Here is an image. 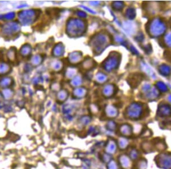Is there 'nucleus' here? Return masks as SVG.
Returning a JSON list of instances; mask_svg holds the SVG:
<instances>
[{
	"label": "nucleus",
	"instance_id": "1",
	"mask_svg": "<svg viewBox=\"0 0 171 169\" xmlns=\"http://www.w3.org/2000/svg\"><path fill=\"white\" fill-rule=\"evenodd\" d=\"M68 33L71 35L77 36L84 33L85 31L84 23L79 19H72L68 23Z\"/></svg>",
	"mask_w": 171,
	"mask_h": 169
},
{
	"label": "nucleus",
	"instance_id": "2",
	"mask_svg": "<svg viewBox=\"0 0 171 169\" xmlns=\"http://www.w3.org/2000/svg\"><path fill=\"white\" fill-rule=\"evenodd\" d=\"M155 162L159 168L169 169L171 168V154L162 153L155 158Z\"/></svg>",
	"mask_w": 171,
	"mask_h": 169
},
{
	"label": "nucleus",
	"instance_id": "3",
	"mask_svg": "<svg viewBox=\"0 0 171 169\" xmlns=\"http://www.w3.org/2000/svg\"><path fill=\"white\" fill-rule=\"evenodd\" d=\"M127 116L131 119H137L143 114V109L141 106L137 104L131 105L127 110Z\"/></svg>",
	"mask_w": 171,
	"mask_h": 169
},
{
	"label": "nucleus",
	"instance_id": "4",
	"mask_svg": "<svg viewBox=\"0 0 171 169\" xmlns=\"http://www.w3.org/2000/svg\"><path fill=\"white\" fill-rule=\"evenodd\" d=\"M36 17V13L34 10H26L21 12L19 14V19L21 22L25 24L31 23Z\"/></svg>",
	"mask_w": 171,
	"mask_h": 169
},
{
	"label": "nucleus",
	"instance_id": "5",
	"mask_svg": "<svg viewBox=\"0 0 171 169\" xmlns=\"http://www.w3.org/2000/svg\"><path fill=\"white\" fill-rule=\"evenodd\" d=\"M117 142L115 141L114 139H110L105 147V152L106 153L111 155L114 154L117 150Z\"/></svg>",
	"mask_w": 171,
	"mask_h": 169
},
{
	"label": "nucleus",
	"instance_id": "6",
	"mask_svg": "<svg viewBox=\"0 0 171 169\" xmlns=\"http://www.w3.org/2000/svg\"><path fill=\"white\" fill-rule=\"evenodd\" d=\"M119 163L121 167L123 169H129L131 166V159L129 157L126 155H120L119 157Z\"/></svg>",
	"mask_w": 171,
	"mask_h": 169
},
{
	"label": "nucleus",
	"instance_id": "7",
	"mask_svg": "<svg viewBox=\"0 0 171 169\" xmlns=\"http://www.w3.org/2000/svg\"><path fill=\"white\" fill-rule=\"evenodd\" d=\"M119 132L124 137H128L132 134V129L129 124H124L119 128Z\"/></svg>",
	"mask_w": 171,
	"mask_h": 169
},
{
	"label": "nucleus",
	"instance_id": "8",
	"mask_svg": "<svg viewBox=\"0 0 171 169\" xmlns=\"http://www.w3.org/2000/svg\"><path fill=\"white\" fill-rule=\"evenodd\" d=\"M116 60L117 59H116L115 56H110V57L107 60H106L105 63V68H106V69L109 71L115 67L117 64Z\"/></svg>",
	"mask_w": 171,
	"mask_h": 169
},
{
	"label": "nucleus",
	"instance_id": "9",
	"mask_svg": "<svg viewBox=\"0 0 171 169\" xmlns=\"http://www.w3.org/2000/svg\"><path fill=\"white\" fill-rule=\"evenodd\" d=\"M117 147L120 150H125L128 148L129 145V141L126 137H120L117 141Z\"/></svg>",
	"mask_w": 171,
	"mask_h": 169
},
{
	"label": "nucleus",
	"instance_id": "10",
	"mask_svg": "<svg viewBox=\"0 0 171 169\" xmlns=\"http://www.w3.org/2000/svg\"><path fill=\"white\" fill-rule=\"evenodd\" d=\"M156 140L157 141L155 140V142L153 144L154 146H155L156 149L159 151H163L166 150V149L167 148L166 143L160 138L156 139Z\"/></svg>",
	"mask_w": 171,
	"mask_h": 169
},
{
	"label": "nucleus",
	"instance_id": "11",
	"mask_svg": "<svg viewBox=\"0 0 171 169\" xmlns=\"http://www.w3.org/2000/svg\"><path fill=\"white\" fill-rule=\"evenodd\" d=\"M147 162L146 160L144 158L139 160L134 166V169H147Z\"/></svg>",
	"mask_w": 171,
	"mask_h": 169
},
{
	"label": "nucleus",
	"instance_id": "12",
	"mask_svg": "<svg viewBox=\"0 0 171 169\" xmlns=\"http://www.w3.org/2000/svg\"><path fill=\"white\" fill-rule=\"evenodd\" d=\"M106 114L108 117L113 118L117 116V111L114 107L107 106L106 108Z\"/></svg>",
	"mask_w": 171,
	"mask_h": 169
},
{
	"label": "nucleus",
	"instance_id": "13",
	"mask_svg": "<svg viewBox=\"0 0 171 169\" xmlns=\"http://www.w3.org/2000/svg\"><path fill=\"white\" fill-rule=\"evenodd\" d=\"M171 114V109L168 106H164L159 110V115L162 116H170Z\"/></svg>",
	"mask_w": 171,
	"mask_h": 169
},
{
	"label": "nucleus",
	"instance_id": "14",
	"mask_svg": "<svg viewBox=\"0 0 171 169\" xmlns=\"http://www.w3.org/2000/svg\"><path fill=\"white\" fill-rule=\"evenodd\" d=\"M154 145L149 142H144L141 145L142 149L146 152H150L152 150Z\"/></svg>",
	"mask_w": 171,
	"mask_h": 169
},
{
	"label": "nucleus",
	"instance_id": "15",
	"mask_svg": "<svg viewBox=\"0 0 171 169\" xmlns=\"http://www.w3.org/2000/svg\"><path fill=\"white\" fill-rule=\"evenodd\" d=\"M139 153L136 149H132L129 152V158L131 160L135 161L139 158Z\"/></svg>",
	"mask_w": 171,
	"mask_h": 169
},
{
	"label": "nucleus",
	"instance_id": "16",
	"mask_svg": "<svg viewBox=\"0 0 171 169\" xmlns=\"http://www.w3.org/2000/svg\"><path fill=\"white\" fill-rule=\"evenodd\" d=\"M63 53V47L62 45L59 46V45L58 46H56L55 47L54 51H53V54H54L55 56H61V55Z\"/></svg>",
	"mask_w": 171,
	"mask_h": 169
},
{
	"label": "nucleus",
	"instance_id": "17",
	"mask_svg": "<svg viewBox=\"0 0 171 169\" xmlns=\"http://www.w3.org/2000/svg\"><path fill=\"white\" fill-rule=\"evenodd\" d=\"M75 95L76 97L82 98L86 94V90L83 88H78L75 91Z\"/></svg>",
	"mask_w": 171,
	"mask_h": 169
},
{
	"label": "nucleus",
	"instance_id": "18",
	"mask_svg": "<svg viewBox=\"0 0 171 169\" xmlns=\"http://www.w3.org/2000/svg\"><path fill=\"white\" fill-rule=\"evenodd\" d=\"M107 169H119L117 162L114 160H111L107 164Z\"/></svg>",
	"mask_w": 171,
	"mask_h": 169
},
{
	"label": "nucleus",
	"instance_id": "19",
	"mask_svg": "<svg viewBox=\"0 0 171 169\" xmlns=\"http://www.w3.org/2000/svg\"><path fill=\"white\" fill-rule=\"evenodd\" d=\"M113 91V87L110 86H107V87H106V88L103 90V94H105V95L106 96L110 97V96L113 94V92H111V91Z\"/></svg>",
	"mask_w": 171,
	"mask_h": 169
},
{
	"label": "nucleus",
	"instance_id": "20",
	"mask_svg": "<svg viewBox=\"0 0 171 169\" xmlns=\"http://www.w3.org/2000/svg\"><path fill=\"white\" fill-rule=\"evenodd\" d=\"M15 17V13H9L8 14H6L5 15H0V18L1 19H6V20H10V19H13L14 17Z\"/></svg>",
	"mask_w": 171,
	"mask_h": 169
},
{
	"label": "nucleus",
	"instance_id": "21",
	"mask_svg": "<svg viewBox=\"0 0 171 169\" xmlns=\"http://www.w3.org/2000/svg\"><path fill=\"white\" fill-rule=\"evenodd\" d=\"M9 70V66L6 64H1L0 65V73L3 74Z\"/></svg>",
	"mask_w": 171,
	"mask_h": 169
},
{
	"label": "nucleus",
	"instance_id": "22",
	"mask_svg": "<svg viewBox=\"0 0 171 169\" xmlns=\"http://www.w3.org/2000/svg\"><path fill=\"white\" fill-rule=\"evenodd\" d=\"M107 128H108L110 130L114 131V130H115L116 129V124L114 122V121H109V122L107 123Z\"/></svg>",
	"mask_w": 171,
	"mask_h": 169
},
{
	"label": "nucleus",
	"instance_id": "23",
	"mask_svg": "<svg viewBox=\"0 0 171 169\" xmlns=\"http://www.w3.org/2000/svg\"><path fill=\"white\" fill-rule=\"evenodd\" d=\"M79 53H75V54H74V53L72 54H71V55L70 56L71 57V61H79L80 57V54H78Z\"/></svg>",
	"mask_w": 171,
	"mask_h": 169
},
{
	"label": "nucleus",
	"instance_id": "24",
	"mask_svg": "<svg viewBox=\"0 0 171 169\" xmlns=\"http://www.w3.org/2000/svg\"><path fill=\"white\" fill-rule=\"evenodd\" d=\"M31 49L29 46H25L22 48L21 50V53L23 55V56H25L26 55H28L30 53Z\"/></svg>",
	"mask_w": 171,
	"mask_h": 169
},
{
	"label": "nucleus",
	"instance_id": "25",
	"mask_svg": "<svg viewBox=\"0 0 171 169\" xmlns=\"http://www.w3.org/2000/svg\"><path fill=\"white\" fill-rule=\"evenodd\" d=\"M82 122L84 125H87L91 121V118L89 116H84L81 119Z\"/></svg>",
	"mask_w": 171,
	"mask_h": 169
},
{
	"label": "nucleus",
	"instance_id": "26",
	"mask_svg": "<svg viewBox=\"0 0 171 169\" xmlns=\"http://www.w3.org/2000/svg\"><path fill=\"white\" fill-rule=\"evenodd\" d=\"M62 95H59V96H58V98L61 101H64L66 100V99L67 98V93L65 92V91H62L61 92H60Z\"/></svg>",
	"mask_w": 171,
	"mask_h": 169
},
{
	"label": "nucleus",
	"instance_id": "27",
	"mask_svg": "<svg viewBox=\"0 0 171 169\" xmlns=\"http://www.w3.org/2000/svg\"><path fill=\"white\" fill-rule=\"evenodd\" d=\"M103 160L105 162L109 163L111 160V156L107 153H105L103 156Z\"/></svg>",
	"mask_w": 171,
	"mask_h": 169
},
{
	"label": "nucleus",
	"instance_id": "28",
	"mask_svg": "<svg viewBox=\"0 0 171 169\" xmlns=\"http://www.w3.org/2000/svg\"><path fill=\"white\" fill-rule=\"evenodd\" d=\"M10 79H5L4 80H2L1 81V84H2V87H3V86H9L11 83H10Z\"/></svg>",
	"mask_w": 171,
	"mask_h": 169
},
{
	"label": "nucleus",
	"instance_id": "29",
	"mask_svg": "<svg viewBox=\"0 0 171 169\" xmlns=\"http://www.w3.org/2000/svg\"><path fill=\"white\" fill-rule=\"evenodd\" d=\"M152 134V133L150 132V130L148 129H147L146 130H145L144 132H143L142 133V136L143 137H149V136H151Z\"/></svg>",
	"mask_w": 171,
	"mask_h": 169
},
{
	"label": "nucleus",
	"instance_id": "30",
	"mask_svg": "<svg viewBox=\"0 0 171 169\" xmlns=\"http://www.w3.org/2000/svg\"><path fill=\"white\" fill-rule=\"evenodd\" d=\"M97 79L99 80V81H105V79H106V76L103 74H99L97 77Z\"/></svg>",
	"mask_w": 171,
	"mask_h": 169
},
{
	"label": "nucleus",
	"instance_id": "31",
	"mask_svg": "<svg viewBox=\"0 0 171 169\" xmlns=\"http://www.w3.org/2000/svg\"><path fill=\"white\" fill-rule=\"evenodd\" d=\"M75 80H76L75 81H73V83L72 84L75 86H78L80 84V80L79 79V77H76L75 79Z\"/></svg>",
	"mask_w": 171,
	"mask_h": 169
},
{
	"label": "nucleus",
	"instance_id": "32",
	"mask_svg": "<svg viewBox=\"0 0 171 169\" xmlns=\"http://www.w3.org/2000/svg\"><path fill=\"white\" fill-rule=\"evenodd\" d=\"M78 15L79 16H80V17H86V15L85 14V13L83 11H78Z\"/></svg>",
	"mask_w": 171,
	"mask_h": 169
}]
</instances>
